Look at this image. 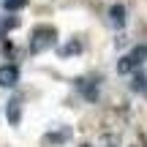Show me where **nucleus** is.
<instances>
[{
	"instance_id": "nucleus-1",
	"label": "nucleus",
	"mask_w": 147,
	"mask_h": 147,
	"mask_svg": "<svg viewBox=\"0 0 147 147\" xmlns=\"http://www.w3.org/2000/svg\"><path fill=\"white\" fill-rule=\"evenodd\" d=\"M57 44V30L52 25H38L33 27V36H30V52L33 55H41L47 49H52Z\"/></svg>"
},
{
	"instance_id": "nucleus-2",
	"label": "nucleus",
	"mask_w": 147,
	"mask_h": 147,
	"mask_svg": "<svg viewBox=\"0 0 147 147\" xmlns=\"http://www.w3.org/2000/svg\"><path fill=\"white\" fill-rule=\"evenodd\" d=\"M147 60V44H142V47H134L128 55H123L120 63H117V74H134Z\"/></svg>"
},
{
	"instance_id": "nucleus-3",
	"label": "nucleus",
	"mask_w": 147,
	"mask_h": 147,
	"mask_svg": "<svg viewBox=\"0 0 147 147\" xmlns=\"http://www.w3.org/2000/svg\"><path fill=\"white\" fill-rule=\"evenodd\" d=\"M19 82V68L16 65H0V87H14Z\"/></svg>"
},
{
	"instance_id": "nucleus-4",
	"label": "nucleus",
	"mask_w": 147,
	"mask_h": 147,
	"mask_svg": "<svg viewBox=\"0 0 147 147\" xmlns=\"http://www.w3.org/2000/svg\"><path fill=\"white\" fill-rule=\"evenodd\" d=\"M5 117H8L11 125H16V123L22 120V101L19 98H11L8 106H5Z\"/></svg>"
},
{
	"instance_id": "nucleus-5",
	"label": "nucleus",
	"mask_w": 147,
	"mask_h": 147,
	"mask_svg": "<svg viewBox=\"0 0 147 147\" xmlns=\"http://www.w3.org/2000/svg\"><path fill=\"white\" fill-rule=\"evenodd\" d=\"M109 22H112L115 27H123V25H125V8H123L120 3L109 8Z\"/></svg>"
},
{
	"instance_id": "nucleus-6",
	"label": "nucleus",
	"mask_w": 147,
	"mask_h": 147,
	"mask_svg": "<svg viewBox=\"0 0 147 147\" xmlns=\"http://www.w3.org/2000/svg\"><path fill=\"white\" fill-rule=\"evenodd\" d=\"M25 5H27V0H3V8L11 11V14H14V11H19V8H25Z\"/></svg>"
},
{
	"instance_id": "nucleus-7",
	"label": "nucleus",
	"mask_w": 147,
	"mask_h": 147,
	"mask_svg": "<svg viewBox=\"0 0 147 147\" xmlns=\"http://www.w3.org/2000/svg\"><path fill=\"white\" fill-rule=\"evenodd\" d=\"M68 136H71V131H68V128H63L60 134H52V136H47V142H65Z\"/></svg>"
},
{
	"instance_id": "nucleus-8",
	"label": "nucleus",
	"mask_w": 147,
	"mask_h": 147,
	"mask_svg": "<svg viewBox=\"0 0 147 147\" xmlns=\"http://www.w3.org/2000/svg\"><path fill=\"white\" fill-rule=\"evenodd\" d=\"M79 49H82V44H79V41H71L68 47H63V49H60V55L65 57V55H74V52H79Z\"/></svg>"
},
{
	"instance_id": "nucleus-9",
	"label": "nucleus",
	"mask_w": 147,
	"mask_h": 147,
	"mask_svg": "<svg viewBox=\"0 0 147 147\" xmlns=\"http://www.w3.org/2000/svg\"><path fill=\"white\" fill-rule=\"evenodd\" d=\"M142 93H144V95H147V79H144V84H142Z\"/></svg>"
}]
</instances>
